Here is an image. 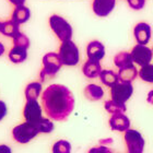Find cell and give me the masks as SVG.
Segmentation results:
<instances>
[{"instance_id": "1", "label": "cell", "mask_w": 153, "mask_h": 153, "mask_svg": "<svg viewBox=\"0 0 153 153\" xmlns=\"http://www.w3.org/2000/svg\"><path fill=\"white\" fill-rule=\"evenodd\" d=\"M42 105L49 118L65 121L74 111V97L65 85L51 84L42 94Z\"/></svg>"}, {"instance_id": "2", "label": "cell", "mask_w": 153, "mask_h": 153, "mask_svg": "<svg viewBox=\"0 0 153 153\" xmlns=\"http://www.w3.org/2000/svg\"><path fill=\"white\" fill-rule=\"evenodd\" d=\"M62 62L60 60L59 55L56 53H48L43 57V69L41 70V76L42 81H45L47 79L54 78L55 74L60 70Z\"/></svg>"}, {"instance_id": "3", "label": "cell", "mask_w": 153, "mask_h": 153, "mask_svg": "<svg viewBox=\"0 0 153 153\" xmlns=\"http://www.w3.org/2000/svg\"><path fill=\"white\" fill-rule=\"evenodd\" d=\"M58 55L60 57L62 65L65 66H76L80 60L79 48L71 39L61 42Z\"/></svg>"}, {"instance_id": "4", "label": "cell", "mask_w": 153, "mask_h": 153, "mask_svg": "<svg viewBox=\"0 0 153 153\" xmlns=\"http://www.w3.org/2000/svg\"><path fill=\"white\" fill-rule=\"evenodd\" d=\"M49 25L61 42L70 41L72 37V26L62 16L54 14L49 18Z\"/></svg>"}, {"instance_id": "5", "label": "cell", "mask_w": 153, "mask_h": 153, "mask_svg": "<svg viewBox=\"0 0 153 153\" xmlns=\"http://www.w3.org/2000/svg\"><path fill=\"white\" fill-rule=\"evenodd\" d=\"M38 134L39 132H38L37 128L27 121L18 125L12 129L13 139L21 144L29 143L30 141L34 139Z\"/></svg>"}, {"instance_id": "6", "label": "cell", "mask_w": 153, "mask_h": 153, "mask_svg": "<svg viewBox=\"0 0 153 153\" xmlns=\"http://www.w3.org/2000/svg\"><path fill=\"white\" fill-rule=\"evenodd\" d=\"M124 139L128 153H143L144 139L139 131L128 129L125 131Z\"/></svg>"}, {"instance_id": "7", "label": "cell", "mask_w": 153, "mask_h": 153, "mask_svg": "<svg viewBox=\"0 0 153 153\" xmlns=\"http://www.w3.org/2000/svg\"><path fill=\"white\" fill-rule=\"evenodd\" d=\"M134 93V86L130 82H121L118 81L111 90V96L114 102L125 105L126 101L130 99Z\"/></svg>"}, {"instance_id": "8", "label": "cell", "mask_w": 153, "mask_h": 153, "mask_svg": "<svg viewBox=\"0 0 153 153\" xmlns=\"http://www.w3.org/2000/svg\"><path fill=\"white\" fill-rule=\"evenodd\" d=\"M130 55L134 62H136V64L141 66V67H144V66L150 64V61L152 60L153 51L152 49L147 47L146 45L138 44L132 48Z\"/></svg>"}, {"instance_id": "9", "label": "cell", "mask_w": 153, "mask_h": 153, "mask_svg": "<svg viewBox=\"0 0 153 153\" xmlns=\"http://www.w3.org/2000/svg\"><path fill=\"white\" fill-rule=\"evenodd\" d=\"M23 116L25 118V120L30 124L36 125L38 121L41 120L43 116H42V107L38 104L37 101H27L23 109Z\"/></svg>"}, {"instance_id": "10", "label": "cell", "mask_w": 153, "mask_h": 153, "mask_svg": "<svg viewBox=\"0 0 153 153\" xmlns=\"http://www.w3.org/2000/svg\"><path fill=\"white\" fill-rule=\"evenodd\" d=\"M134 35L139 45H147L151 38V26L144 22L138 23L134 26Z\"/></svg>"}, {"instance_id": "11", "label": "cell", "mask_w": 153, "mask_h": 153, "mask_svg": "<svg viewBox=\"0 0 153 153\" xmlns=\"http://www.w3.org/2000/svg\"><path fill=\"white\" fill-rule=\"evenodd\" d=\"M116 0H93L92 9L97 16H106L115 8Z\"/></svg>"}, {"instance_id": "12", "label": "cell", "mask_w": 153, "mask_h": 153, "mask_svg": "<svg viewBox=\"0 0 153 153\" xmlns=\"http://www.w3.org/2000/svg\"><path fill=\"white\" fill-rule=\"evenodd\" d=\"M86 54L90 60L101 61L105 56V47L101 42L92 41L86 47Z\"/></svg>"}, {"instance_id": "13", "label": "cell", "mask_w": 153, "mask_h": 153, "mask_svg": "<svg viewBox=\"0 0 153 153\" xmlns=\"http://www.w3.org/2000/svg\"><path fill=\"white\" fill-rule=\"evenodd\" d=\"M109 126L113 130L125 132L130 129V120L124 114H115L109 118Z\"/></svg>"}, {"instance_id": "14", "label": "cell", "mask_w": 153, "mask_h": 153, "mask_svg": "<svg viewBox=\"0 0 153 153\" xmlns=\"http://www.w3.org/2000/svg\"><path fill=\"white\" fill-rule=\"evenodd\" d=\"M82 71H83V74L86 78L94 79V78L100 76V74L102 72V68H101L100 61H94L89 59L88 61H85V64L83 65Z\"/></svg>"}, {"instance_id": "15", "label": "cell", "mask_w": 153, "mask_h": 153, "mask_svg": "<svg viewBox=\"0 0 153 153\" xmlns=\"http://www.w3.org/2000/svg\"><path fill=\"white\" fill-rule=\"evenodd\" d=\"M31 18V11L27 7L25 6H18L14 8L11 16V20H13L14 22L18 24H23V23L27 22Z\"/></svg>"}, {"instance_id": "16", "label": "cell", "mask_w": 153, "mask_h": 153, "mask_svg": "<svg viewBox=\"0 0 153 153\" xmlns=\"http://www.w3.org/2000/svg\"><path fill=\"white\" fill-rule=\"evenodd\" d=\"M0 33L4 36L13 38L18 33H20V25L16 22H14L13 20L2 22L1 26H0Z\"/></svg>"}, {"instance_id": "17", "label": "cell", "mask_w": 153, "mask_h": 153, "mask_svg": "<svg viewBox=\"0 0 153 153\" xmlns=\"http://www.w3.org/2000/svg\"><path fill=\"white\" fill-rule=\"evenodd\" d=\"M138 74H139V71L132 65V66H129V67L119 69V71H118V79L121 82H131V81H134L137 78Z\"/></svg>"}, {"instance_id": "18", "label": "cell", "mask_w": 153, "mask_h": 153, "mask_svg": "<svg viewBox=\"0 0 153 153\" xmlns=\"http://www.w3.org/2000/svg\"><path fill=\"white\" fill-rule=\"evenodd\" d=\"M84 95L90 101H100L104 96V91L100 85L89 84L84 89Z\"/></svg>"}, {"instance_id": "19", "label": "cell", "mask_w": 153, "mask_h": 153, "mask_svg": "<svg viewBox=\"0 0 153 153\" xmlns=\"http://www.w3.org/2000/svg\"><path fill=\"white\" fill-rule=\"evenodd\" d=\"M114 64L117 68L121 69V68L132 66L134 65V60L131 58L130 53H128V51H120V53H118L114 57Z\"/></svg>"}, {"instance_id": "20", "label": "cell", "mask_w": 153, "mask_h": 153, "mask_svg": "<svg viewBox=\"0 0 153 153\" xmlns=\"http://www.w3.org/2000/svg\"><path fill=\"white\" fill-rule=\"evenodd\" d=\"M41 92H42V83L39 82L29 83L25 88V91H24L25 99L27 101H37Z\"/></svg>"}, {"instance_id": "21", "label": "cell", "mask_w": 153, "mask_h": 153, "mask_svg": "<svg viewBox=\"0 0 153 153\" xmlns=\"http://www.w3.org/2000/svg\"><path fill=\"white\" fill-rule=\"evenodd\" d=\"M27 58V49L21 47H12L9 51V59L13 64H21Z\"/></svg>"}, {"instance_id": "22", "label": "cell", "mask_w": 153, "mask_h": 153, "mask_svg": "<svg viewBox=\"0 0 153 153\" xmlns=\"http://www.w3.org/2000/svg\"><path fill=\"white\" fill-rule=\"evenodd\" d=\"M100 79L103 84H105L106 86H114L116 83L119 81L118 79V74L114 72L113 70H102L101 74H100Z\"/></svg>"}, {"instance_id": "23", "label": "cell", "mask_w": 153, "mask_h": 153, "mask_svg": "<svg viewBox=\"0 0 153 153\" xmlns=\"http://www.w3.org/2000/svg\"><path fill=\"white\" fill-rule=\"evenodd\" d=\"M105 109L109 114L115 115V114H124V112H126V106L123 105V104H118V103L114 102L113 100L111 101H106L105 104Z\"/></svg>"}, {"instance_id": "24", "label": "cell", "mask_w": 153, "mask_h": 153, "mask_svg": "<svg viewBox=\"0 0 153 153\" xmlns=\"http://www.w3.org/2000/svg\"><path fill=\"white\" fill-rule=\"evenodd\" d=\"M37 128V130L39 134H49L51 131L54 130V124L51 119L48 118H42L41 120L38 121V124L35 126Z\"/></svg>"}, {"instance_id": "25", "label": "cell", "mask_w": 153, "mask_h": 153, "mask_svg": "<svg viewBox=\"0 0 153 153\" xmlns=\"http://www.w3.org/2000/svg\"><path fill=\"white\" fill-rule=\"evenodd\" d=\"M141 79L148 83H153V65L149 64L140 69L139 74Z\"/></svg>"}, {"instance_id": "26", "label": "cell", "mask_w": 153, "mask_h": 153, "mask_svg": "<svg viewBox=\"0 0 153 153\" xmlns=\"http://www.w3.org/2000/svg\"><path fill=\"white\" fill-rule=\"evenodd\" d=\"M71 144L66 140H59L53 146V153H70Z\"/></svg>"}, {"instance_id": "27", "label": "cell", "mask_w": 153, "mask_h": 153, "mask_svg": "<svg viewBox=\"0 0 153 153\" xmlns=\"http://www.w3.org/2000/svg\"><path fill=\"white\" fill-rule=\"evenodd\" d=\"M13 45H14L16 47H21V48L27 49V48L30 47V39L27 36L20 32L13 37Z\"/></svg>"}, {"instance_id": "28", "label": "cell", "mask_w": 153, "mask_h": 153, "mask_svg": "<svg viewBox=\"0 0 153 153\" xmlns=\"http://www.w3.org/2000/svg\"><path fill=\"white\" fill-rule=\"evenodd\" d=\"M128 3L130 8L134 10H141L146 4V1L144 0H128Z\"/></svg>"}, {"instance_id": "29", "label": "cell", "mask_w": 153, "mask_h": 153, "mask_svg": "<svg viewBox=\"0 0 153 153\" xmlns=\"http://www.w3.org/2000/svg\"><path fill=\"white\" fill-rule=\"evenodd\" d=\"M89 153H114L111 149L104 147V146H99V147H94L89 151Z\"/></svg>"}, {"instance_id": "30", "label": "cell", "mask_w": 153, "mask_h": 153, "mask_svg": "<svg viewBox=\"0 0 153 153\" xmlns=\"http://www.w3.org/2000/svg\"><path fill=\"white\" fill-rule=\"evenodd\" d=\"M7 112H8V109H7L6 103L3 101H0V121L7 116Z\"/></svg>"}, {"instance_id": "31", "label": "cell", "mask_w": 153, "mask_h": 153, "mask_svg": "<svg viewBox=\"0 0 153 153\" xmlns=\"http://www.w3.org/2000/svg\"><path fill=\"white\" fill-rule=\"evenodd\" d=\"M0 153H12L11 148L6 144H0Z\"/></svg>"}, {"instance_id": "32", "label": "cell", "mask_w": 153, "mask_h": 153, "mask_svg": "<svg viewBox=\"0 0 153 153\" xmlns=\"http://www.w3.org/2000/svg\"><path fill=\"white\" fill-rule=\"evenodd\" d=\"M10 2L14 4L16 7L18 6H24V3H25V0H9Z\"/></svg>"}, {"instance_id": "33", "label": "cell", "mask_w": 153, "mask_h": 153, "mask_svg": "<svg viewBox=\"0 0 153 153\" xmlns=\"http://www.w3.org/2000/svg\"><path fill=\"white\" fill-rule=\"evenodd\" d=\"M148 103H150L153 105V90H151L150 92L148 93V97H147Z\"/></svg>"}, {"instance_id": "34", "label": "cell", "mask_w": 153, "mask_h": 153, "mask_svg": "<svg viewBox=\"0 0 153 153\" xmlns=\"http://www.w3.org/2000/svg\"><path fill=\"white\" fill-rule=\"evenodd\" d=\"M3 54H4V46H3V44L0 42V56H2Z\"/></svg>"}, {"instance_id": "35", "label": "cell", "mask_w": 153, "mask_h": 153, "mask_svg": "<svg viewBox=\"0 0 153 153\" xmlns=\"http://www.w3.org/2000/svg\"><path fill=\"white\" fill-rule=\"evenodd\" d=\"M0 26H1V22H0Z\"/></svg>"}, {"instance_id": "36", "label": "cell", "mask_w": 153, "mask_h": 153, "mask_svg": "<svg viewBox=\"0 0 153 153\" xmlns=\"http://www.w3.org/2000/svg\"><path fill=\"white\" fill-rule=\"evenodd\" d=\"M152 51H153V49H152Z\"/></svg>"}]
</instances>
